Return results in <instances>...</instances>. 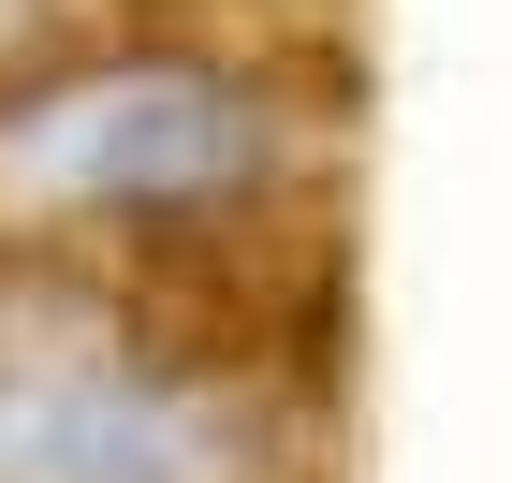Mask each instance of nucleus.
I'll return each mask as SVG.
<instances>
[{
    "label": "nucleus",
    "instance_id": "obj_2",
    "mask_svg": "<svg viewBox=\"0 0 512 483\" xmlns=\"http://www.w3.org/2000/svg\"><path fill=\"white\" fill-rule=\"evenodd\" d=\"M0 483H220V440L132 366H59L0 381Z\"/></svg>",
    "mask_w": 512,
    "mask_h": 483
},
{
    "label": "nucleus",
    "instance_id": "obj_1",
    "mask_svg": "<svg viewBox=\"0 0 512 483\" xmlns=\"http://www.w3.org/2000/svg\"><path fill=\"white\" fill-rule=\"evenodd\" d=\"M264 161V118L205 74H88L30 118H0V205L44 220V205H176L220 191Z\"/></svg>",
    "mask_w": 512,
    "mask_h": 483
}]
</instances>
